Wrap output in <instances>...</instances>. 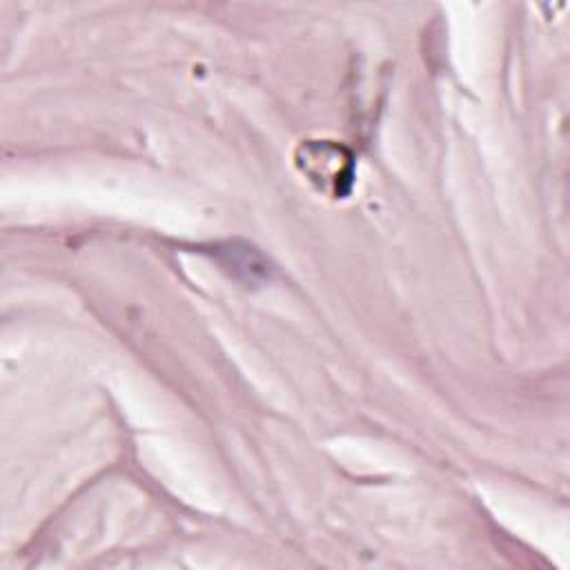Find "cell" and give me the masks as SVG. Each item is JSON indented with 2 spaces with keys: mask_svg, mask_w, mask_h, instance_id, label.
I'll list each match as a JSON object with an SVG mask.
<instances>
[{
  "mask_svg": "<svg viewBox=\"0 0 570 570\" xmlns=\"http://www.w3.org/2000/svg\"><path fill=\"white\" fill-rule=\"evenodd\" d=\"M296 163L318 189L332 194L334 198H343L352 187L354 158L341 145L327 140L305 142L298 149Z\"/></svg>",
  "mask_w": 570,
  "mask_h": 570,
  "instance_id": "cell-1",
  "label": "cell"
},
{
  "mask_svg": "<svg viewBox=\"0 0 570 570\" xmlns=\"http://www.w3.org/2000/svg\"><path fill=\"white\" fill-rule=\"evenodd\" d=\"M212 256L218 261V265L223 269L229 272V276L252 283V285L269 278V272H272L269 261L256 247H252L247 243L214 245Z\"/></svg>",
  "mask_w": 570,
  "mask_h": 570,
  "instance_id": "cell-2",
  "label": "cell"
}]
</instances>
